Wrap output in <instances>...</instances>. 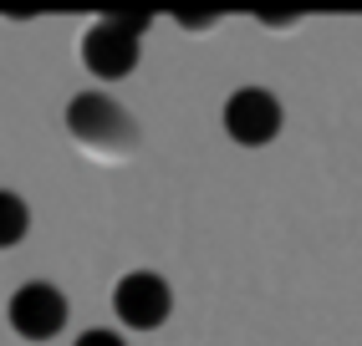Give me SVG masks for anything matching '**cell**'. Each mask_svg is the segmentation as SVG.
Listing matches in <instances>:
<instances>
[{
	"label": "cell",
	"instance_id": "obj_6",
	"mask_svg": "<svg viewBox=\"0 0 362 346\" xmlns=\"http://www.w3.org/2000/svg\"><path fill=\"white\" fill-rule=\"evenodd\" d=\"M26 229H31L26 199H21V193H11V189H0V250H16V244L26 239Z\"/></svg>",
	"mask_w": 362,
	"mask_h": 346
},
{
	"label": "cell",
	"instance_id": "obj_1",
	"mask_svg": "<svg viewBox=\"0 0 362 346\" xmlns=\"http://www.w3.org/2000/svg\"><path fill=\"white\" fill-rule=\"evenodd\" d=\"M66 133L77 138V148H87L98 158H123L138 148V122L107 92H77L71 97L66 102Z\"/></svg>",
	"mask_w": 362,
	"mask_h": 346
},
{
	"label": "cell",
	"instance_id": "obj_7",
	"mask_svg": "<svg viewBox=\"0 0 362 346\" xmlns=\"http://www.w3.org/2000/svg\"><path fill=\"white\" fill-rule=\"evenodd\" d=\"M71 346H123V336H117V331H82Z\"/></svg>",
	"mask_w": 362,
	"mask_h": 346
},
{
	"label": "cell",
	"instance_id": "obj_2",
	"mask_svg": "<svg viewBox=\"0 0 362 346\" xmlns=\"http://www.w3.org/2000/svg\"><path fill=\"white\" fill-rule=\"evenodd\" d=\"M143 31H148V16H103L82 31V66L92 77H128L143 56Z\"/></svg>",
	"mask_w": 362,
	"mask_h": 346
},
{
	"label": "cell",
	"instance_id": "obj_4",
	"mask_svg": "<svg viewBox=\"0 0 362 346\" xmlns=\"http://www.w3.org/2000/svg\"><path fill=\"white\" fill-rule=\"evenodd\" d=\"M6 316H11V331H16L21 341H52V336L66 326L71 306H66V295H62L52 280H31V285H21V290L11 295Z\"/></svg>",
	"mask_w": 362,
	"mask_h": 346
},
{
	"label": "cell",
	"instance_id": "obj_3",
	"mask_svg": "<svg viewBox=\"0 0 362 346\" xmlns=\"http://www.w3.org/2000/svg\"><path fill=\"white\" fill-rule=\"evenodd\" d=\"M168 311H174V290L153 270H128L112 290V316L133 331H158L168 321Z\"/></svg>",
	"mask_w": 362,
	"mask_h": 346
},
{
	"label": "cell",
	"instance_id": "obj_5",
	"mask_svg": "<svg viewBox=\"0 0 362 346\" xmlns=\"http://www.w3.org/2000/svg\"><path fill=\"white\" fill-rule=\"evenodd\" d=\"M281 97L276 92H265V87H240L230 92V102H225V133L240 143V148H265V143H276L281 133Z\"/></svg>",
	"mask_w": 362,
	"mask_h": 346
}]
</instances>
